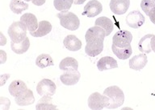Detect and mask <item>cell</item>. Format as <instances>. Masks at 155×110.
<instances>
[{
    "label": "cell",
    "mask_w": 155,
    "mask_h": 110,
    "mask_svg": "<svg viewBox=\"0 0 155 110\" xmlns=\"http://www.w3.org/2000/svg\"><path fill=\"white\" fill-rule=\"evenodd\" d=\"M57 16L60 19L61 25L70 31H76L80 26V20L78 17L73 12L65 11L58 13Z\"/></svg>",
    "instance_id": "7a4b0ae2"
},
{
    "label": "cell",
    "mask_w": 155,
    "mask_h": 110,
    "mask_svg": "<svg viewBox=\"0 0 155 110\" xmlns=\"http://www.w3.org/2000/svg\"><path fill=\"white\" fill-rule=\"evenodd\" d=\"M86 0H74V3L75 5H81L84 3Z\"/></svg>",
    "instance_id": "d6a6232c"
},
{
    "label": "cell",
    "mask_w": 155,
    "mask_h": 110,
    "mask_svg": "<svg viewBox=\"0 0 155 110\" xmlns=\"http://www.w3.org/2000/svg\"><path fill=\"white\" fill-rule=\"evenodd\" d=\"M140 7L146 15L150 17V21L155 24V2L153 0H141Z\"/></svg>",
    "instance_id": "ac0fdd59"
},
{
    "label": "cell",
    "mask_w": 155,
    "mask_h": 110,
    "mask_svg": "<svg viewBox=\"0 0 155 110\" xmlns=\"http://www.w3.org/2000/svg\"><path fill=\"white\" fill-rule=\"evenodd\" d=\"M106 36V32L104 29L99 26H94L87 30L85 35V39L87 43H104Z\"/></svg>",
    "instance_id": "277c9868"
},
{
    "label": "cell",
    "mask_w": 155,
    "mask_h": 110,
    "mask_svg": "<svg viewBox=\"0 0 155 110\" xmlns=\"http://www.w3.org/2000/svg\"><path fill=\"white\" fill-rule=\"evenodd\" d=\"M29 47H30V41H29V39L28 37H26L20 43H14L12 41L11 42L12 50L18 55H21V54L26 52L29 49Z\"/></svg>",
    "instance_id": "44dd1931"
},
{
    "label": "cell",
    "mask_w": 155,
    "mask_h": 110,
    "mask_svg": "<svg viewBox=\"0 0 155 110\" xmlns=\"http://www.w3.org/2000/svg\"><path fill=\"white\" fill-rule=\"evenodd\" d=\"M27 89H28L27 85L24 81L19 80H14L10 84L8 91H9V93L12 96L16 97V96H19L23 93H24Z\"/></svg>",
    "instance_id": "e0dca14e"
},
{
    "label": "cell",
    "mask_w": 155,
    "mask_h": 110,
    "mask_svg": "<svg viewBox=\"0 0 155 110\" xmlns=\"http://www.w3.org/2000/svg\"><path fill=\"white\" fill-rule=\"evenodd\" d=\"M133 35L127 30L117 31L112 37V43L118 48H128L131 46Z\"/></svg>",
    "instance_id": "8992f818"
},
{
    "label": "cell",
    "mask_w": 155,
    "mask_h": 110,
    "mask_svg": "<svg viewBox=\"0 0 155 110\" xmlns=\"http://www.w3.org/2000/svg\"><path fill=\"white\" fill-rule=\"evenodd\" d=\"M27 27L21 21L12 23L7 30L10 39L14 43H20L27 37Z\"/></svg>",
    "instance_id": "3957f363"
},
{
    "label": "cell",
    "mask_w": 155,
    "mask_h": 110,
    "mask_svg": "<svg viewBox=\"0 0 155 110\" xmlns=\"http://www.w3.org/2000/svg\"><path fill=\"white\" fill-rule=\"evenodd\" d=\"M36 64L40 68H45L47 67L53 66L54 63H53V58L51 57L50 55L48 54H41L36 58Z\"/></svg>",
    "instance_id": "4316f807"
},
{
    "label": "cell",
    "mask_w": 155,
    "mask_h": 110,
    "mask_svg": "<svg viewBox=\"0 0 155 110\" xmlns=\"http://www.w3.org/2000/svg\"><path fill=\"white\" fill-rule=\"evenodd\" d=\"M45 1L46 0H32L31 2L36 6H42L43 4H45Z\"/></svg>",
    "instance_id": "4dcf8cb0"
},
{
    "label": "cell",
    "mask_w": 155,
    "mask_h": 110,
    "mask_svg": "<svg viewBox=\"0 0 155 110\" xmlns=\"http://www.w3.org/2000/svg\"><path fill=\"white\" fill-rule=\"evenodd\" d=\"M36 109H56L57 105L53 104V99L50 96H44L36 105Z\"/></svg>",
    "instance_id": "484cf974"
},
{
    "label": "cell",
    "mask_w": 155,
    "mask_h": 110,
    "mask_svg": "<svg viewBox=\"0 0 155 110\" xmlns=\"http://www.w3.org/2000/svg\"><path fill=\"white\" fill-rule=\"evenodd\" d=\"M65 48L70 52H77L82 48V41L74 35H69L65 36L63 40Z\"/></svg>",
    "instance_id": "4fadbf2b"
},
{
    "label": "cell",
    "mask_w": 155,
    "mask_h": 110,
    "mask_svg": "<svg viewBox=\"0 0 155 110\" xmlns=\"http://www.w3.org/2000/svg\"><path fill=\"white\" fill-rule=\"evenodd\" d=\"M8 101H10L9 100H7V102H8ZM7 102H3V101L1 99V108H2V109H8L9 108L10 103L7 104Z\"/></svg>",
    "instance_id": "f546056e"
},
{
    "label": "cell",
    "mask_w": 155,
    "mask_h": 110,
    "mask_svg": "<svg viewBox=\"0 0 155 110\" xmlns=\"http://www.w3.org/2000/svg\"><path fill=\"white\" fill-rule=\"evenodd\" d=\"M109 6L112 13L121 15L128 11L130 6V0H111Z\"/></svg>",
    "instance_id": "8fae6325"
},
{
    "label": "cell",
    "mask_w": 155,
    "mask_h": 110,
    "mask_svg": "<svg viewBox=\"0 0 155 110\" xmlns=\"http://www.w3.org/2000/svg\"><path fill=\"white\" fill-rule=\"evenodd\" d=\"M74 3V0H54L53 5L56 10L59 11H65L70 9Z\"/></svg>",
    "instance_id": "f1b7e54d"
},
{
    "label": "cell",
    "mask_w": 155,
    "mask_h": 110,
    "mask_svg": "<svg viewBox=\"0 0 155 110\" xmlns=\"http://www.w3.org/2000/svg\"><path fill=\"white\" fill-rule=\"evenodd\" d=\"M145 19L139 11H133L126 17V24L132 28H139L145 24Z\"/></svg>",
    "instance_id": "ba28073f"
},
{
    "label": "cell",
    "mask_w": 155,
    "mask_h": 110,
    "mask_svg": "<svg viewBox=\"0 0 155 110\" xmlns=\"http://www.w3.org/2000/svg\"><path fill=\"white\" fill-rule=\"evenodd\" d=\"M109 104V98L99 93H94L90 95L88 98V106L91 109L100 110L107 108Z\"/></svg>",
    "instance_id": "5b68a950"
},
{
    "label": "cell",
    "mask_w": 155,
    "mask_h": 110,
    "mask_svg": "<svg viewBox=\"0 0 155 110\" xmlns=\"http://www.w3.org/2000/svg\"><path fill=\"white\" fill-rule=\"evenodd\" d=\"M97 68H98L99 71L103 72V71L118 68V64L114 58L111 57V56H104L98 60Z\"/></svg>",
    "instance_id": "5bb4252c"
},
{
    "label": "cell",
    "mask_w": 155,
    "mask_h": 110,
    "mask_svg": "<svg viewBox=\"0 0 155 110\" xmlns=\"http://www.w3.org/2000/svg\"><path fill=\"white\" fill-rule=\"evenodd\" d=\"M104 50V43H87L85 47V52L91 57H95Z\"/></svg>",
    "instance_id": "7402d4cb"
},
{
    "label": "cell",
    "mask_w": 155,
    "mask_h": 110,
    "mask_svg": "<svg viewBox=\"0 0 155 110\" xmlns=\"http://www.w3.org/2000/svg\"><path fill=\"white\" fill-rule=\"evenodd\" d=\"M94 26H99L104 29L106 32V36H109L110 34L113 31L114 29V24L107 17L102 16L99 17L94 22Z\"/></svg>",
    "instance_id": "d6986e66"
},
{
    "label": "cell",
    "mask_w": 155,
    "mask_h": 110,
    "mask_svg": "<svg viewBox=\"0 0 155 110\" xmlns=\"http://www.w3.org/2000/svg\"><path fill=\"white\" fill-rule=\"evenodd\" d=\"M20 21L23 22L27 28L30 32L35 31L37 30L39 27V24L37 22V19L35 14L31 13H25L20 17Z\"/></svg>",
    "instance_id": "2e32d148"
},
{
    "label": "cell",
    "mask_w": 155,
    "mask_h": 110,
    "mask_svg": "<svg viewBox=\"0 0 155 110\" xmlns=\"http://www.w3.org/2000/svg\"><path fill=\"white\" fill-rule=\"evenodd\" d=\"M59 68L62 71L69 70H78V62L73 57H65L60 62Z\"/></svg>",
    "instance_id": "d4e9b609"
},
{
    "label": "cell",
    "mask_w": 155,
    "mask_h": 110,
    "mask_svg": "<svg viewBox=\"0 0 155 110\" xmlns=\"http://www.w3.org/2000/svg\"><path fill=\"white\" fill-rule=\"evenodd\" d=\"M81 74L78 70H69L65 71V72L60 76V80L61 83L67 86L74 85L79 81Z\"/></svg>",
    "instance_id": "9c48e42d"
},
{
    "label": "cell",
    "mask_w": 155,
    "mask_h": 110,
    "mask_svg": "<svg viewBox=\"0 0 155 110\" xmlns=\"http://www.w3.org/2000/svg\"><path fill=\"white\" fill-rule=\"evenodd\" d=\"M151 48H152L153 52H155V35H153L151 39Z\"/></svg>",
    "instance_id": "1f68e13d"
},
{
    "label": "cell",
    "mask_w": 155,
    "mask_h": 110,
    "mask_svg": "<svg viewBox=\"0 0 155 110\" xmlns=\"http://www.w3.org/2000/svg\"><path fill=\"white\" fill-rule=\"evenodd\" d=\"M153 36V34H148L143 36L138 43V49L142 53H150L152 52L151 48V39Z\"/></svg>",
    "instance_id": "603a6c76"
},
{
    "label": "cell",
    "mask_w": 155,
    "mask_h": 110,
    "mask_svg": "<svg viewBox=\"0 0 155 110\" xmlns=\"http://www.w3.org/2000/svg\"><path fill=\"white\" fill-rule=\"evenodd\" d=\"M24 1H26V2H30V1H32V0H24Z\"/></svg>",
    "instance_id": "836d02e7"
},
{
    "label": "cell",
    "mask_w": 155,
    "mask_h": 110,
    "mask_svg": "<svg viewBox=\"0 0 155 110\" xmlns=\"http://www.w3.org/2000/svg\"><path fill=\"white\" fill-rule=\"evenodd\" d=\"M147 62L148 59L146 55L144 53L139 54L131 58L129 60V68L135 71H140L145 67V65L147 64Z\"/></svg>",
    "instance_id": "7c38bea8"
},
{
    "label": "cell",
    "mask_w": 155,
    "mask_h": 110,
    "mask_svg": "<svg viewBox=\"0 0 155 110\" xmlns=\"http://www.w3.org/2000/svg\"><path fill=\"white\" fill-rule=\"evenodd\" d=\"M111 49L112 52L115 55L119 58L120 60H127L130 57L132 53H133V50H132V47H128V48H118L116 45H114L112 43L111 46Z\"/></svg>",
    "instance_id": "cb8c5ba5"
},
{
    "label": "cell",
    "mask_w": 155,
    "mask_h": 110,
    "mask_svg": "<svg viewBox=\"0 0 155 110\" xmlns=\"http://www.w3.org/2000/svg\"><path fill=\"white\" fill-rule=\"evenodd\" d=\"M104 95L109 98V104L107 108L114 109L120 107L124 102V94L118 86H110L107 88L104 92Z\"/></svg>",
    "instance_id": "6da1fadb"
},
{
    "label": "cell",
    "mask_w": 155,
    "mask_h": 110,
    "mask_svg": "<svg viewBox=\"0 0 155 110\" xmlns=\"http://www.w3.org/2000/svg\"><path fill=\"white\" fill-rule=\"evenodd\" d=\"M15 103L19 106H28L31 105L35 101L33 93L30 89H27L26 91L20 94L19 96L15 97Z\"/></svg>",
    "instance_id": "9a60e30c"
},
{
    "label": "cell",
    "mask_w": 155,
    "mask_h": 110,
    "mask_svg": "<svg viewBox=\"0 0 155 110\" xmlns=\"http://www.w3.org/2000/svg\"><path fill=\"white\" fill-rule=\"evenodd\" d=\"M153 2H155V0H153Z\"/></svg>",
    "instance_id": "e575fe53"
},
{
    "label": "cell",
    "mask_w": 155,
    "mask_h": 110,
    "mask_svg": "<svg viewBox=\"0 0 155 110\" xmlns=\"http://www.w3.org/2000/svg\"><path fill=\"white\" fill-rule=\"evenodd\" d=\"M28 4L20 0H12L10 2V9L16 14H21L22 12L28 9Z\"/></svg>",
    "instance_id": "83f0119b"
},
{
    "label": "cell",
    "mask_w": 155,
    "mask_h": 110,
    "mask_svg": "<svg viewBox=\"0 0 155 110\" xmlns=\"http://www.w3.org/2000/svg\"><path fill=\"white\" fill-rule=\"evenodd\" d=\"M56 89L57 86L55 83L49 79L41 80L36 86V92L41 96H53L55 94Z\"/></svg>",
    "instance_id": "52a82bcc"
},
{
    "label": "cell",
    "mask_w": 155,
    "mask_h": 110,
    "mask_svg": "<svg viewBox=\"0 0 155 110\" xmlns=\"http://www.w3.org/2000/svg\"><path fill=\"white\" fill-rule=\"evenodd\" d=\"M52 24L48 21L43 20L39 23V27L37 30L32 32H30V35L33 37H43L48 35L52 31Z\"/></svg>",
    "instance_id": "ffe728a7"
},
{
    "label": "cell",
    "mask_w": 155,
    "mask_h": 110,
    "mask_svg": "<svg viewBox=\"0 0 155 110\" xmlns=\"http://www.w3.org/2000/svg\"><path fill=\"white\" fill-rule=\"evenodd\" d=\"M103 11V6L101 2H99L98 0H91L85 5L84 12L82 14H86L89 18L97 16L98 14H100Z\"/></svg>",
    "instance_id": "30bf717a"
}]
</instances>
